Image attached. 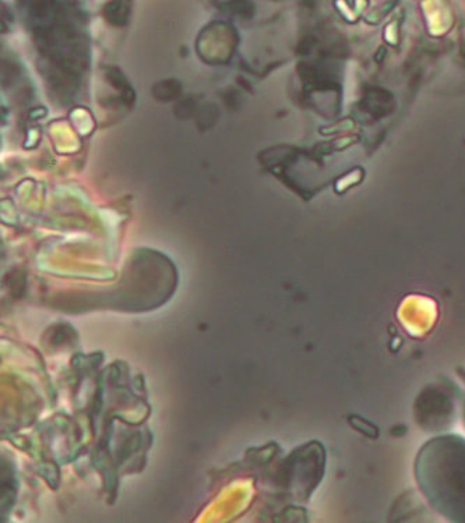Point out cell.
<instances>
[{
	"label": "cell",
	"mask_w": 465,
	"mask_h": 523,
	"mask_svg": "<svg viewBox=\"0 0 465 523\" xmlns=\"http://www.w3.org/2000/svg\"><path fill=\"white\" fill-rule=\"evenodd\" d=\"M413 475L429 505L450 522H465V438L437 436L418 451Z\"/></svg>",
	"instance_id": "cell-1"
},
{
	"label": "cell",
	"mask_w": 465,
	"mask_h": 523,
	"mask_svg": "<svg viewBox=\"0 0 465 523\" xmlns=\"http://www.w3.org/2000/svg\"><path fill=\"white\" fill-rule=\"evenodd\" d=\"M462 418H464V426H465V405H464V413H462Z\"/></svg>",
	"instance_id": "cell-2"
}]
</instances>
